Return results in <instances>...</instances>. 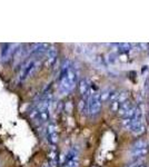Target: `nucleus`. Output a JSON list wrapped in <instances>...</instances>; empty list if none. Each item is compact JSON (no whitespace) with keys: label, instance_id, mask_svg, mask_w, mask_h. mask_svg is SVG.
<instances>
[{"label":"nucleus","instance_id":"1","mask_svg":"<svg viewBox=\"0 0 149 167\" xmlns=\"http://www.w3.org/2000/svg\"><path fill=\"white\" fill-rule=\"evenodd\" d=\"M77 83V72L69 60H65L60 68L59 90L62 95H66L73 90Z\"/></svg>","mask_w":149,"mask_h":167},{"label":"nucleus","instance_id":"4","mask_svg":"<svg viewBox=\"0 0 149 167\" xmlns=\"http://www.w3.org/2000/svg\"><path fill=\"white\" fill-rule=\"evenodd\" d=\"M18 45L16 44H4L1 46V51H0V58L2 61H7L10 58H12V56L15 52H17L18 49H15Z\"/></svg>","mask_w":149,"mask_h":167},{"label":"nucleus","instance_id":"10","mask_svg":"<svg viewBox=\"0 0 149 167\" xmlns=\"http://www.w3.org/2000/svg\"><path fill=\"white\" fill-rule=\"evenodd\" d=\"M132 107V104H131V101L128 99L126 100L125 103H123V104H120V107H119V110H118V113H119L120 116H125V114L127 113L129 109L131 108Z\"/></svg>","mask_w":149,"mask_h":167},{"label":"nucleus","instance_id":"9","mask_svg":"<svg viewBox=\"0 0 149 167\" xmlns=\"http://www.w3.org/2000/svg\"><path fill=\"white\" fill-rule=\"evenodd\" d=\"M89 90H90V86L88 79H86V78L81 79L80 83H79V92H80V95L84 98H86V97H88Z\"/></svg>","mask_w":149,"mask_h":167},{"label":"nucleus","instance_id":"5","mask_svg":"<svg viewBox=\"0 0 149 167\" xmlns=\"http://www.w3.org/2000/svg\"><path fill=\"white\" fill-rule=\"evenodd\" d=\"M50 46L48 44H34L30 48V54L36 57H41L43 55L47 54Z\"/></svg>","mask_w":149,"mask_h":167},{"label":"nucleus","instance_id":"11","mask_svg":"<svg viewBox=\"0 0 149 167\" xmlns=\"http://www.w3.org/2000/svg\"><path fill=\"white\" fill-rule=\"evenodd\" d=\"M145 129H146L145 125H144V124H142V121H141V123L137 124V125L132 128L131 133L134 134L135 136H140V135H142V134L145 133Z\"/></svg>","mask_w":149,"mask_h":167},{"label":"nucleus","instance_id":"2","mask_svg":"<svg viewBox=\"0 0 149 167\" xmlns=\"http://www.w3.org/2000/svg\"><path fill=\"white\" fill-rule=\"evenodd\" d=\"M101 97L99 92H92L91 89L89 90L88 97H87V108H88V114L91 117L97 116L100 113L101 109Z\"/></svg>","mask_w":149,"mask_h":167},{"label":"nucleus","instance_id":"12","mask_svg":"<svg viewBox=\"0 0 149 167\" xmlns=\"http://www.w3.org/2000/svg\"><path fill=\"white\" fill-rule=\"evenodd\" d=\"M111 94H112V90H111V89H109V88L105 89V90H103V92L100 94V97H101V101H107V100L110 99Z\"/></svg>","mask_w":149,"mask_h":167},{"label":"nucleus","instance_id":"19","mask_svg":"<svg viewBox=\"0 0 149 167\" xmlns=\"http://www.w3.org/2000/svg\"><path fill=\"white\" fill-rule=\"evenodd\" d=\"M139 167H146V166H145V165H140Z\"/></svg>","mask_w":149,"mask_h":167},{"label":"nucleus","instance_id":"18","mask_svg":"<svg viewBox=\"0 0 149 167\" xmlns=\"http://www.w3.org/2000/svg\"><path fill=\"white\" fill-rule=\"evenodd\" d=\"M139 47H140L142 50H148L149 45H147V44H139Z\"/></svg>","mask_w":149,"mask_h":167},{"label":"nucleus","instance_id":"17","mask_svg":"<svg viewBox=\"0 0 149 167\" xmlns=\"http://www.w3.org/2000/svg\"><path fill=\"white\" fill-rule=\"evenodd\" d=\"M126 100H128V94L127 92H120L119 97H118V99H117V101L119 103V104H123V103H125Z\"/></svg>","mask_w":149,"mask_h":167},{"label":"nucleus","instance_id":"16","mask_svg":"<svg viewBox=\"0 0 149 167\" xmlns=\"http://www.w3.org/2000/svg\"><path fill=\"white\" fill-rule=\"evenodd\" d=\"M118 47H119V49L121 50V51H124V52H127V51H129V50L132 48L131 45H130V44H127V42L119 44V45H118Z\"/></svg>","mask_w":149,"mask_h":167},{"label":"nucleus","instance_id":"14","mask_svg":"<svg viewBox=\"0 0 149 167\" xmlns=\"http://www.w3.org/2000/svg\"><path fill=\"white\" fill-rule=\"evenodd\" d=\"M137 107L136 106H134L132 105V107L129 110H128L127 113L125 114V116H124V118H132V117H135V115H136V113H137Z\"/></svg>","mask_w":149,"mask_h":167},{"label":"nucleus","instance_id":"13","mask_svg":"<svg viewBox=\"0 0 149 167\" xmlns=\"http://www.w3.org/2000/svg\"><path fill=\"white\" fill-rule=\"evenodd\" d=\"M131 148H147V143L142 139H138L132 144Z\"/></svg>","mask_w":149,"mask_h":167},{"label":"nucleus","instance_id":"7","mask_svg":"<svg viewBox=\"0 0 149 167\" xmlns=\"http://www.w3.org/2000/svg\"><path fill=\"white\" fill-rule=\"evenodd\" d=\"M147 153H148V148H131L129 151V157L131 158V160L142 159Z\"/></svg>","mask_w":149,"mask_h":167},{"label":"nucleus","instance_id":"3","mask_svg":"<svg viewBox=\"0 0 149 167\" xmlns=\"http://www.w3.org/2000/svg\"><path fill=\"white\" fill-rule=\"evenodd\" d=\"M38 63L36 59H28L25 63L22 64L21 68H20V72H19V80L23 81L27 78H29L30 76L34 74V71L37 69Z\"/></svg>","mask_w":149,"mask_h":167},{"label":"nucleus","instance_id":"6","mask_svg":"<svg viewBox=\"0 0 149 167\" xmlns=\"http://www.w3.org/2000/svg\"><path fill=\"white\" fill-rule=\"evenodd\" d=\"M47 137L48 140L51 145H56L58 143V133H57V127L54 123H49L47 125Z\"/></svg>","mask_w":149,"mask_h":167},{"label":"nucleus","instance_id":"15","mask_svg":"<svg viewBox=\"0 0 149 167\" xmlns=\"http://www.w3.org/2000/svg\"><path fill=\"white\" fill-rule=\"evenodd\" d=\"M57 163H58V156H57V153L56 151H51L50 153V165L51 167H56V165H57Z\"/></svg>","mask_w":149,"mask_h":167},{"label":"nucleus","instance_id":"8","mask_svg":"<svg viewBox=\"0 0 149 167\" xmlns=\"http://www.w3.org/2000/svg\"><path fill=\"white\" fill-rule=\"evenodd\" d=\"M56 58H57V49L54 46H50L46 54V65L48 67H51L55 64Z\"/></svg>","mask_w":149,"mask_h":167}]
</instances>
